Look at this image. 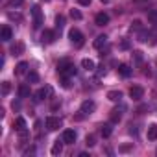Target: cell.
Here are the masks:
<instances>
[{
    "label": "cell",
    "mask_w": 157,
    "mask_h": 157,
    "mask_svg": "<svg viewBox=\"0 0 157 157\" xmlns=\"http://www.w3.org/2000/svg\"><path fill=\"white\" fill-rule=\"evenodd\" d=\"M57 72L63 76V78H68V76H74L76 74V67L68 61V59H63L57 63Z\"/></svg>",
    "instance_id": "1"
},
{
    "label": "cell",
    "mask_w": 157,
    "mask_h": 157,
    "mask_svg": "<svg viewBox=\"0 0 157 157\" xmlns=\"http://www.w3.org/2000/svg\"><path fill=\"white\" fill-rule=\"evenodd\" d=\"M68 39H70V43L76 44V46H82V44H83V33H82L80 30H76V28H72V30L68 32Z\"/></svg>",
    "instance_id": "2"
},
{
    "label": "cell",
    "mask_w": 157,
    "mask_h": 157,
    "mask_svg": "<svg viewBox=\"0 0 157 157\" xmlns=\"http://www.w3.org/2000/svg\"><path fill=\"white\" fill-rule=\"evenodd\" d=\"M44 124H46V129L56 131V129H59V128L63 126V120H61L59 117H48V118L44 120Z\"/></svg>",
    "instance_id": "3"
},
{
    "label": "cell",
    "mask_w": 157,
    "mask_h": 157,
    "mask_svg": "<svg viewBox=\"0 0 157 157\" xmlns=\"http://www.w3.org/2000/svg\"><path fill=\"white\" fill-rule=\"evenodd\" d=\"M32 15H33V28H41V24H43L41 8H39V6H33V8H32Z\"/></svg>",
    "instance_id": "4"
},
{
    "label": "cell",
    "mask_w": 157,
    "mask_h": 157,
    "mask_svg": "<svg viewBox=\"0 0 157 157\" xmlns=\"http://www.w3.org/2000/svg\"><path fill=\"white\" fill-rule=\"evenodd\" d=\"M94 109H96V104H94L93 100H85V102L82 104V107H80V113L91 115V113H94Z\"/></svg>",
    "instance_id": "5"
},
{
    "label": "cell",
    "mask_w": 157,
    "mask_h": 157,
    "mask_svg": "<svg viewBox=\"0 0 157 157\" xmlns=\"http://www.w3.org/2000/svg\"><path fill=\"white\" fill-rule=\"evenodd\" d=\"M61 139H63L65 144H74V142H76V131H74V129H65Z\"/></svg>",
    "instance_id": "6"
},
{
    "label": "cell",
    "mask_w": 157,
    "mask_h": 157,
    "mask_svg": "<svg viewBox=\"0 0 157 157\" xmlns=\"http://www.w3.org/2000/svg\"><path fill=\"white\" fill-rule=\"evenodd\" d=\"M41 41H43V43H46V44L54 43V41H56V32H52V30H44V32H43V35H41Z\"/></svg>",
    "instance_id": "7"
},
{
    "label": "cell",
    "mask_w": 157,
    "mask_h": 157,
    "mask_svg": "<svg viewBox=\"0 0 157 157\" xmlns=\"http://www.w3.org/2000/svg\"><path fill=\"white\" fill-rule=\"evenodd\" d=\"M94 22H96V26H105L107 22H109V15L107 13H96V17H94Z\"/></svg>",
    "instance_id": "8"
},
{
    "label": "cell",
    "mask_w": 157,
    "mask_h": 157,
    "mask_svg": "<svg viewBox=\"0 0 157 157\" xmlns=\"http://www.w3.org/2000/svg\"><path fill=\"white\" fill-rule=\"evenodd\" d=\"M129 96H131L133 100H140V98L144 96V89L135 85V87H131V89H129Z\"/></svg>",
    "instance_id": "9"
},
{
    "label": "cell",
    "mask_w": 157,
    "mask_h": 157,
    "mask_svg": "<svg viewBox=\"0 0 157 157\" xmlns=\"http://www.w3.org/2000/svg\"><path fill=\"white\" fill-rule=\"evenodd\" d=\"M50 93H52V91H50V87H41V89L35 93V100H37V102H41V100H44Z\"/></svg>",
    "instance_id": "10"
},
{
    "label": "cell",
    "mask_w": 157,
    "mask_h": 157,
    "mask_svg": "<svg viewBox=\"0 0 157 157\" xmlns=\"http://www.w3.org/2000/svg\"><path fill=\"white\" fill-rule=\"evenodd\" d=\"M11 37H13L11 28L10 26H2V30H0V39H2V41H10Z\"/></svg>",
    "instance_id": "11"
},
{
    "label": "cell",
    "mask_w": 157,
    "mask_h": 157,
    "mask_svg": "<svg viewBox=\"0 0 157 157\" xmlns=\"http://www.w3.org/2000/svg\"><path fill=\"white\" fill-rule=\"evenodd\" d=\"M63 144H65V142H63V139H61V140H56V142H54V146H52V150H50V151H52V155H59V153L63 151Z\"/></svg>",
    "instance_id": "12"
},
{
    "label": "cell",
    "mask_w": 157,
    "mask_h": 157,
    "mask_svg": "<svg viewBox=\"0 0 157 157\" xmlns=\"http://www.w3.org/2000/svg\"><path fill=\"white\" fill-rule=\"evenodd\" d=\"M26 70H28V63H26V61H21V63L15 67V74H17V76L26 74Z\"/></svg>",
    "instance_id": "13"
},
{
    "label": "cell",
    "mask_w": 157,
    "mask_h": 157,
    "mask_svg": "<svg viewBox=\"0 0 157 157\" xmlns=\"http://www.w3.org/2000/svg\"><path fill=\"white\" fill-rule=\"evenodd\" d=\"M118 74H120L122 78H129V76H131V68H129V65H120V67H118Z\"/></svg>",
    "instance_id": "14"
},
{
    "label": "cell",
    "mask_w": 157,
    "mask_h": 157,
    "mask_svg": "<svg viewBox=\"0 0 157 157\" xmlns=\"http://www.w3.org/2000/svg\"><path fill=\"white\" fill-rule=\"evenodd\" d=\"M82 67H83L85 70H89V72L96 68V67H94V61H93V59H89V57H85V59L82 61Z\"/></svg>",
    "instance_id": "15"
},
{
    "label": "cell",
    "mask_w": 157,
    "mask_h": 157,
    "mask_svg": "<svg viewBox=\"0 0 157 157\" xmlns=\"http://www.w3.org/2000/svg\"><path fill=\"white\" fill-rule=\"evenodd\" d=\"M105 43H107V35H98L94 39V48H102Z\"/></svg>",
    "instance_id": "16"
},
{
    "label": "cell",
    "mask_w": 157,
    "mask_h": 157,
    "mask_svg": "<svg viewBox=\"0 0 157 157\" xmlns=\"http://www.w3.org/2000/svg\"><path fill=\"white\" fill-rule=\"evenodd\" d=\"M22 52H24V44H22V43H17V44L11 46V54H13V56H21Z\"/></svg>",
    "instance_id": "17"
},
{
    "label": "cell",
    "mask_w": 157,
    "mask_h": 157,
    "mask_svg": "<svg viewBox=\"0 0 157 157\" xmlns=\"http://www.w3.org/2000/svg\"><path fill=\"white\" fill-rule=\"evenodd\" d=\"M107 98H109L111 102H118V100L122 98V93H120V91H109V93H107Z\"/></svg>",
    "instance_id": "18"
},
{
    "label": "cell",
    "mask_w": 157,
    "mask_h": 157,
    "mask_svg": "<svg viewBox=\"0 0 157 157\" xmlns=\"http://www.w3.org/2000/svg\"><path fill=\"white\" fill-rule=\"evenodd\" d=\"M148 139H150V140H157V126H155V124H151V126L148 128Z\"/></svg>",
    "instance_id": "19"
},
{
    "label": "cell",
    "mask_w": 157,
    "mask_h": 157,
    "mask_svg": "<svg viewBox=\"0 0 157 157\" xmlns=\"http://www.w3.org/2000/svg\"><path fill=\"white\" fill-rule=\"evenodd\" d=\"M19 96L21 98H28L30 96V87L28 85H21L19 87Z\"/></svg>",
    "instance_id": "20"
},
{
    "label": "cell",
    "mask_w": 157,
    "mask_h": 157,
    "mask_svg": "<svg viewBox=\"0 0 157 157\" xmlns=\"http://www.w3.org/2000/svg\"><path fill=\"white\" fill-rule=\"evenodd\" d=\"M100 133H102L104 137H109V135L113 133V128H111V124H104V126H102V129H100Z\"/></svg>",
    "instance_id": "21"
},
{
    "label": "cell",
    "mask_w": 157,
    "mask_h": 157,
    "mask_svg": "<svg viewBox=\"0 0 157 157\" xmlns=\"http://www.w3.org/2000/svg\"><path fill=\"white\" fill-rule=\"evenodd\" d=\"M148 21H150L151 24H157V10L148 11Z\"/></svg>",
    "instance_id": "22"
},
{
    "label": "cell",
    "mask_w": 157,
    "mask_h": 157,
    "mask_svg": "<svg viewBox=\"0 0 157 157\" xmlns=\"http://www.w3.org/2000/svg\"><path fill=\"white\" fill-rule=\"evenodd\" d=\"M28 82L30 83H37L39 82V74L37 72H28Z\"/></svg>",
    "instance_id": "23"
},
{
    "label": "cell",
    "mask_w": 157,
    "mask_h": 157,
    "mask_svg": "<svg viewBox=\"0 0 157 157\" xmlns=\"http://www.w3.org/2000/svg\"><path fill=\"white\" fill-rule=\"evenodd\" d=\"M56 24H57V28L61 30V28L65 26V17H63V15H57V19H56Z\"/></svg>",
    "instance_id": "24"
},
{
    "label": "cell",
    "mask_w": 157,
    "mask_h": 157,
    "mask_svg": "<svg viewBox=\"0 0 157 157\" xmlns=\"http://www.w3.org/2000/svg\"><path fill=\"white\" fill-rule=\"evenodd\" d=\"M11 91V85H10V82H4L2 83V94H8Z\"/></svg>",
    "instance_id": "25"
},
{
    "label": "cell",
    "mask_w": 157,
    "mask_h": 157,
    "mask_svg": "<svg viewBox=\"0 0 157 157\" xmlns=\"http://www.w3.org/2000/svg\"><path fill=\"white\" fill-rule=\"evenodd\" d=\"M118 120H120V113H118V111H113V113H111V122L115 124V122H118Z\"/></svg>",
    "instance_id": "26"
},
{
    "label": "cell",
    "mask_w": 157,
    "mask_h": 157,
    "mask_svg": "<svg viewBox=\"0 0 157 157\" xmlns=\"http://www.w3.org/2000/svg\"><path fill=\"white\" fill-rule=\"evenodd\" d=\"M70 17L76 19V21H80V19H82V13L78 11V10H72V11H70Z\"/></svg>",
    "instance_id": "27"
},
{
    "label": "cell",
    "mask_w": 157,
    "mask_h": 157,
    "mask_svg": "<svg viewBox=\"0 0 157 157\" xmlns=\"http://www.w3.org/2000/svg\"><path fill=\"white\" fill-rule=\"evenodd\" d=\"M94 140H96V139H94V135H89V137H87V142H85V144H87V146H94V144H96Z\"/></svg>",
    "instance_id": "28"
},
{
    "label": "cell",
    "mask_w": 157,
    "mask_h": 157,
    "mask_svg": "<svg viewBox=\"0 0 157 157\" xmlns=\"http://www.w3.org/2000/svg\"><path fill=\"white\" fill-rule=\"evenodd\" d=\"M10 6L19 8V6H22V0H10Z\"/></svg>",
    "instance_id": "29"
},
{
    "label": "cell",
    "mask_w": 157,
    "mask_h": 157,
    "mask_svg": "<svg viewBox=\"0 0 157 157\" xmlns=\"http://www.w3.org/2000/svg\"><path fill=\"white\" fill-rule=\"evenodd\" d=\"M133 30H135V32H137V30H140V22H139V21H135V22L131 24V32H133Z\"/></svg>",
    "instance_id": "30"
},
{
    "label": "cell",
    "mask_w": 157,
    "mask_h": 157,
    "mask_svg": "<svg viewBox=\"0 0 157 157\" xmlns=\"http://www.w3.org/2000/svg\"><path fill=\"white\" fill-rule=\"evenodd\" d=\"M63 87H65V89H68V87H70V82H68V78H63Z\"/></svg>",
    "instance_id": "31"
},
{
    "label": "cell",
    "mask_w": 157,
    "mask_h": 157,
    "mask_svg": "<svg viewBox=\"0 0 157 157\" xmlns=\"http://www.w3.org/2000/svg\"><path fill=\"white\" fill-rule=\"evenodd\" d=\"M78 2H80V6H89L91 0H78Z\"/></svg>",
    "instance_id": "32"
},
{
    "label": "cell",
    "mask_w": 157,
    "mask_h": 157,
    "mask_svg": "<svg viewBox=\"0 0 157 157\" xmlns=\"http://www.w3.org/2000/svg\"><path fill=\"white\" fill-rule=\"evenodd\" d=\"M133 54H135V59L137 61H142V54L140 52H133Z\"/></svg>",
    "instance_id": "33"
},
{
    "label": "cell",
    "mask_w": 157,
    "mask_h": 157,
    "mask_svg": "<svg viewBox=\"0 0 157 157\" xmlns=\"http://www.w3.org/2000/svg\"><path fill=\"white\" fill-rule=\"evenodd\" d=\"M102 76H105V68L104 67H100V70H98V78H102Z\"/></svg>",
    "instance_id": "34"
},
{
    "label": "cell",
    "mask_w": 157,
    "mask_h": 157,
    "mask_svg": "<svg viewBox=\"0 0 157 157\" xmlns=\"http://www.w3.org/2000/svg\"><path fill=\"white\" fill-rule=\"evenodd\" d=\"M102 2H107V0H102Z\"/></svg>",
    "instance_id": "35"
}]
</instances>
